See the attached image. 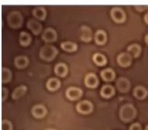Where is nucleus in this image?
<instances>
[{"label":"nucleus","instance_id":"4be33fe9","mask_svg":"<svg viewBox=\"0 0 148 130\" xmlns=\"http://www.w3.org/2000/svg\"><path fill=\"white\" fill-rule=\"evenodd\" d=\"M27 90H28V88L25 85H21L13 91L12 94V97L14 100H17V99L20 98L21 96H23L24 94L26 93Z\"/></svg>","mask_w":148,"mask_h":130},{"label":"nucleus","instance_id":"393cba45","mask_svg":"<svg viewBox=\"0 0 148 130\" xmlns=\"http://www.w3.org/2000/svg\"><path fill=\"white\" fill-rule=\"evenodd\" d=\"M92 59L95 64L99 66H103L107 63V59L103 54L100 53H95L92 57Z\"/></svg>","mask_w":148,"mask_h":130},{"label":"nucleus","instance_id":"20e7f679","mask_svg":"<svg viewBox=\"0 0 148 130\" xmlns=\"http://www.w3.org/2000/svg\"><path fill=\"white\" fill-rule=\"evenodd\" d=\"M111 16L112 19L116 22H123L126 19V15L122 9H121L119 7H114L111 10Z\"/></svg>","mask_w":148,"mask_h":130},{"label":"nucleus","instance_id":"6ab92c4d","mask_svg":"<svg viewBox=\"0 0 148 130\" xmlns=\"http://www.w3.org/2000/svg\"><path fill=\"white\" fill-rule=\"evenodd\" d=\"M32 13H33V15H34V17L40 20L45 19L47 15L46 9H45L44 7L41 6L35 7V8L33 9V11H32Z\"/></svg>","mask_w":148,"mask_h":130},{"label":"nucleus","instance_id":"7c9ffc66","mask_svg":"<svg viewBox=\"0 0 148 130\" xmlns=\"http://www.w3.org/2000/svg\"><path fill=\"white\" fill-rule=\"evenodd\" d=\"M135 8L137 10L140 11V12H142V11H144L145 10V9H147L148 6H136Z\"/></svg>","mask_w":148,"mask_h":130},{"label":"nucleus","instance_id":"bb28decb","mask_svg":"<svg viewBox=\"0 0 148 130\" xmlns=\"http://www.w3.org/2000/svg\"><path fill=\"white\" fill-rule=\"evenodd\" d=\"M1 77H2V83H7L12 78V73L9 69L6 67H2V74H1Z\"/></svg>","mask_w":148,"mask_h":130},{"label":"nucleus","instance_id":"f257e3e1","mask_svg":"<svg viewBox=\"0 0 148 130\" xmlns=\"http://www.w3.org/2000/svg\"><path fill=\"white\" fill-rule=\"evenodd\" d=\"M119 114H120L121 120L125 122H128L135 118L136 115H137V110L132 104L126 103L121 107Z\"/></svg>","mask_w":148,"mask_h":130},{"label":"nucleus","instance_id":"f8f14e48","mask_svg":"<svg viewBox=\"0 0 148 130\" xmlns=\"http://www.w3.org/2000/svg\"><path fill=\"white\" fill-rule=\"evenodd\" d=\"M27 26H28V28H29L30 30L35 34H39L42 30V25H40V22L37 21V20L33 19L28 20Z\"/></svg>","mask_w":148,"mask_h":130},{"label":"nucleus","instance_id":"a878e982","mask_svg":"<svg viewBox=\"0 0 148 130\" xmlns=\"http://www.w3.org/2000/svg\"><path fill=\"white\" fill-rule=\"evenodd\" d=\"M62 49L66 51H74L77 49V45L72 41H64L60 45Z\"/></svg>","mask_w":148,"mask_h":130},{"label":"nucleus","instance_id":"9b49d317","mask_svg":"<svg viewBox=\"0 0 148 130\" xmlns=\"http://www.w3.org/2000/svg\"><path fill=\"white\" fill-rule=\"evenodd\" d=\"M32 115L36 118H43L47 114V109L44 105L38 104L33 107L32 109Z\"/></svg>","mask_w":148,"mask_h":130},{"label":"nucleus","instance_id":"c756f323","mask_svg":"<svg viewBox=\"0 0 148 130\" xmlns=\"http://www.w3.org/2000/svg\"><path fill=\"white\" fill-rule=\"evenodd\" d=\"M129 130H141V126L139 123H134L130 126Z\"/></svg>","mask_w":148,"mask_h":130},{"label":"nucleus","instance_id":"6e6552de","mask_svg":"<svg viewBox=\"0 0 148 130\" xmlns=\"http://www.w3.org/2000/svg\"><path fill=\"white\" fill-rule=\"evenodd\" d=\"M57 38V32L52 28H46L42 34L43 40L46 41V42H53V41H56Z\"/></svg>","mask_w":148,"mask_h":130},{"label":"nucleus","instance_id":"2eb2a0df","mask_svg":"<svg viewBox=\"0 0 148 130\" xmlns=\"http://www.w3.org/2000/svg\"><path fill=\"white\" fill-rule=\"evenodd\" d=\"M101 77L102 79L106 81H112L115 77V73L112 69L106 68L101 71Z\"/></svg>","mask_w":148,"mask_h":130},{"label":"nucleus","instance_id":"0eeeda50","mask_svg":"<svg viewBox=\"0 0 148 130\" xmlns=\"http://www.w3.org/2000/svg\"><path fill=\"white\" fill-rule=\"evenodd\" d=\"M117 89L121 93H127L131 88V83L126 77H120L116 81Z\"/></svg>","mask_w":148,"mask_h":130},{"label":"nucleus","instance_id":"9d476101","mask_svg":"<svg viewBox=\"0 0 148 130\" xmlns=\"http://www.w3.org/2000/svg\"><path fill=\"white\" fill-rule=\"evenodd\" d=\"M85 84L90 88L96 87L99 84V80L97 76L93 73H89L85 77Z\"/></svg>","mask_w":148,"mask_h":130},{"label":"nucleus","instance_id":"dca6fc26","mask_svg":"<svg viewBox=\"0 0 148 130\" xmlns=\"http://www.w3.org/2000/svg\"><path fill=\"white\" fill-rule=\"evenodd\" d=\"M46 86L47 88L49 90L54 91V90H57L60 87V81L59 80V79H57V78L52 77V78H50L47 81Z\"/></svg>","mask_w":148,"mask_h":130},{"label":"nucleus","instance_id":"b1692460","mask_svg":"<svg viewBox=\"0 0 148 130\" xmlns=\"http://www.w3.org/2000/svg\"><path fill=\"white\" fill-rule=\"evenodd\" d=\"M127 51L131 53L134 58H137L141 52V47L138 44H132L127 47Z\"/></svg>","mask_w":148,"mask_h":130},{"label":"nucleus","instance_id":"423d86ee","mask_svg":"<svg viewBox=\"0 0 148 130\" xmlns=\"http://www.w3.org/2000/svg\"><path fill=\"white\" fill-rule=\"evenodd\" d=\"M82 95H83V90L79 87H70L66 90V96L70 100H78L80 98Z\"/></svg>","mask_w":148,"mask_h":130},{"label":"nucleus","instance_id":"4468645a","mask_svg":"<svg viewBox=\"0 0 148 130\" xmlns=\"http://www.w3.org/2000/svg\"><path fill=\"white\" fill-rule=\"evenodd\" d=\"M100 94L105 98H110L114 94V88L112 85H104L101 89Z\"/></svg>","mask_w":148,"mask_h":130},{"label":"nucleus","instance_id":"2f4dec72","mask_svg":"<svg viewBox=\"0 0 148 130\" xmlns=\"http://www.w3.org/2000/svg\"><path fill=\"white\" fill-rule=\"evenodd\" d=\"M144 21H145V22L148 25V12L147 13L146 15H144Z\"/></svg>","mask_w":148,"mask_h":130},{"label":"nucleus","instance_id":"39448f33","mask_svg":"<svg viewBox=\"0 0 148 130\" xmlns=\"http://www.w3.org/2000/svg\"><path fill=\"white\" fill-rule=\"evenodd\" d=\"M93 106L90 101L89 100H83L78 102L76 105V109L79 113L82 114H88L92 111Z\"/></svg>","mask_w":148,"mask_h":130},{"label":"nucleus","instance_id":"f704fd0d","mask_svg":"<svg viewBox=\"0 0 148 130\" xmlns=\"http://www.w3.org/2000/svg\"><path fill=\"white\" fill-rule=\"evenodd\" d=\"M145 130H148V126H146V128H145Z\"/></svg>","mask_w":148,"mask_h":130},{"label":"nucleus","instance_id":"aec40b11","mask_svg":"<svg viewBox=\"0 0 148 130\" xmlns=\"http://www.w3.org/2000/svg\"><path fill=\"white\" fill-rule=\"evenodd\" d=\"M54 71H55L56 74L60 77H64L67 74L68 67L64 63H59L54 67Z\"/></svg>","mask_w":148,"mask_h":130},{"label":"nucleus","instance_id":"5701e85b","mask_svg":"<svg viewBox=\"0 0 148 130\" xmlns=\"http://www.w3.org/2000/svg\"><path fill=\"white\" fill-rule=\"evenodd\" d=\"M19 41L20 44L23 46H27L32 41V37L28 34V32H22L20 33V37H19Z\"/></svg>","mask_w":148,"mask_h":130},{"label":"nucleus","instance_id":"ddd939ff","mask_svg":"<svg viewBox=\"0 0 148 130\" xmlns=\"http://www.w3.org/2000/svg\"><path fill=\"white\" fill-rule=\"evenodd\" d=\"M81 40L86 42H89L92 40V32L91 28L86 25H83L81 27Z\"/></svg>","mask_w":148,"mask_h":130},{"label":"nucleus","instance_id":"cd10ccee","mask_svg":"<svg viewBox=\"0 0 148 130\" xmlns=\"http://www.w3.org/2000/svg\"><path fill=\"white\" fill-rule=\"evenodd\" d=\"M1 130H12V125L9 120H4L2 122V129Z\"/></svg>","mask_w":148,"mask_h":130},{"label":"nucleus","instance_id":"412c9836","mask_svg":"<svg viewBox=\"0 0 148 130\" xmlns=\"http://www.w3.org/2000/svg\"><path fill=\"white\" fill-rule=\"evenodd\" d=\"M15 64L18 68H25L28 66V58L25 56H18L15 59Z\"/></svg>","mask_w":148,"mask_h":130},{"label":"nucleus","instance_id":"f3484780","mask_svg":"<svg viewBox=\"0 0 148 130\" xmlns=\"http://www.w3.org/2000/svg\"><path fill=\"white\" fill-rule=\"evenodd\" d=\"M147 94V90L144 87H142V86H138L134 90V96H135L136 98L140 99V100L145 98Z\"/></svg>","mask_w":148,"mask_h":130},{"label":"nucleus","instance_id":"c85d7f7f","mask_svg":"<svg viewBox=\"0 0 148 130\" xmlns=\"http://www.w3.org/2000/svg\"><path fill=\"white\" fill-rule=\"evenodd\" d=\"M8 94H9V91L7 90V88L5 87H2V100H5L7 98L8 96Z\"/></svg>","mask_w":148,"mask_h":130},{"label":"nucleus","instance_id":"473e14b6","mask_svg":"<svg viewBox=\"0 0 148 130\" xmlns=\"http://www.w3.org/2000/svg\"><path fill=\"white\" fill-rule=\"evenodd\" d=\"M145 41H146V43L148 45V34H147L146 37H145Z\"/></svg>","mask_w":148,"mask_h":130},{"label":"nucleus","instance_id":"1a4fd4ad","mask_svg":"<svg viewBox=\"0 0 148 130\" xmlns=\"http://www.w3.org/2000/svg\"><path fill=\"white\" fill-rule=\"evenodd\" d=\"M131 60H132L131 55L126 52H122V53L119 54L117 58V61H118L119 65L121 67H125L129 66L131 64Z\"/></svg>","mask_w":148,"mask_h":130},{"label":"nucleus","instance_id":"72a5a7b5","mask_svg":"<svg viewBox=\"0 0 148 130\" xmlns=\"http://www.w3.org/2000/svg\"><path fill=\"white\" fill-rule=\"evenodd\" d=\"M46 130H57L55 129H53V128H49V129H47Z\"/></svg>","mask_w":148,"mask_h":130},{"label":"nucleus","instance_id":"a211bd4d","mask_svg":"<svg viewBox=\"0 0 148 130\" xmlns=\"http://www.w3.org/2000/svg\"><path fill=\"white\" fill-rule=\"evenodd\" d=\"M107 41V34L103 30H98L95 34V41L98 45H104Z\"/></svg>","mask_w":148,"mask_h":130},{"label":"nucleus","instance_id":"f03ea898","mask_svg":"<svg viewBox=\"0 0 148 130\" xmlns=\"http://www.w3.org/2000/svg\"><path fill=\"white\" fill-rule=\"evenodd\" d=\"M58 54V51L53 45H45L41 47L40 51V56L43 60L50 61L55 58Z\"/></svg>","mask_w":148,"mask_h":130},{"label":"nucleus","instance_id":"7ed1b4c3","mask_svg":"<svg viewBox=\"0 0 148 130\" xmlns=\"http://www.w3.org/2000/svg\"><path fill=\"white\" fill-rule=\"evenodd\" d=\"M7 21L12 28H17L21 26L23 22V17L18 11H12L7 15Z\"/></svg>","mask_w":148,"mask_h":130}]
</instances>
